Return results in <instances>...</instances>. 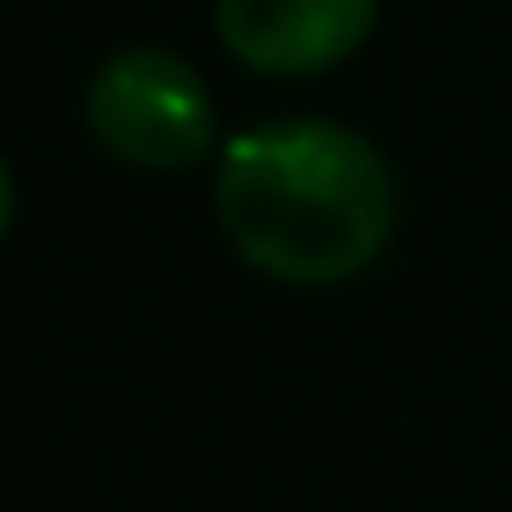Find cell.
Segmentation results:
<instances>
[{
    "instance_id": "3957f363",
    "label": "cell",
    "mask_w": 512,
    "mask_h": 512,
    "mask_svg": "<svg viewBox=\"0 0 512 512\" xmlns=\"http://www.w3.org/2000/svg\"><path fill=\"white\" fill-rule=\"evenodd\" d=\"M379 0H218V43L260 78H316L365 50Z\"/></svg>"
},
{
    "instance_id": "7a4b0ae2",
    "label": "cell",
    "mask_w": 512,
    "mask_h": 512,
    "mask_svg": "<svg viewBox=\"0 0 512 512\" xmlns=\"http://www.w3.org/2000/svg\"><path fill=\"white\" fill-rule=\"evenodd\" d=\"M85 120H92V141L127 169H190L218 141L211 85L197 78V64L155 43H127L92 71Z\"/></svg>"
},
{
    "instance_id": "6da1fadb",
    "label": "cell",
    "mask_w": 512,
    "mask_h": 512,
    "mask_svg": "<svg viewBox=\"0 0 512 512\" xmlns=\"http://www.w3.org/2000/svg\"><path fill=\"white\" fill-rule=\"evenodd\" d=\"M211 204L232 253L288 288L365 274L400 218L386 155L337 120H274L225 141Z\"/></svg>"
}]
</instances>
